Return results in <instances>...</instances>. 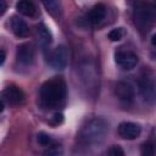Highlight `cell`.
<instances>
[{
  "label": "cell",
  "instance_id": "obj_16",
  "mask_svg": "<svg viewBox=\"0 0 156 156\" xmlns=\"http://www.w3.org/2000/svg\"><path fill=\"white\" fill-rule=\"evenodd\" d=\"M44 6L46 9V11L52 15V16H58L60 12H61V4L58 1H45L44 2Z\"/></svg>",
  "mask_w": 156,
  "mask_h": 156
},
{
  "label": "cell",
  "instance_id": "obj_5",
  "mask_svg": "<svg viewBox=\"0 0 156 156\" xmlns=\"http://www.w3.org/2000/svg\"><path fill=\"white\" fill-rule=\"evenodd\" d=\"M115 61L116 65L123 69V71H129L132 68H134L138 63V55L129 50V49H124V48H119L118 50H116L115 52Z\"/></svg>",
  "mask_w": 156,
  "mask_h": 156
},
{
  "label": "cell",
  "instance_id": "obj_6",
  "mask_svg": "<svg viewBox=\"0 0 156 156\" xmlns=\"http://www.w3.org/2000/svg\"><path fill=\"white\" fill-rule=\"evenodd\" d=\"M115 95L116 98L124 105H132L133 101H134V96H135V93H134V88L132 87L130 83L128 82H118L116 85H115Z\"/></svg>",
  "mask_w": 156,
  "mask_h": 156
},
{
  "label": "cell",
  "instance_id": "obj_14",
  "mask_svg": "<svg viewBox=\"0 0 156 156\" xmlns=\"http://www.w3.org/2000/svg\"><path fill=\"white\" fill-rule=\"evenodd\" d=\"M16 9L20 13L27 16V17H34L37 15V6L33 1H28V0H22L18 1L16 4Z\"/></svg>",
  "mask_w": 156,
  "mask_h": 156
},
{
  "label": "cell",
  "instance_id": "obj_4",
  "mask_svg": "<svg viewBox=\"0 0 156 156\" xmlns=\"http://www.w3.org/2000/svg\"><path fill=\"white\" fill-rule=\"evenodd\" d=\"M138 84H139V91H140L141 96L144 98V100L146 102L152 104L155 100V95H156V91H155L156 84H155L154 72L149 68H145L140 74Z\"/></svg>",
  "mask_w": 156,
  "mask_h": 156
},
{
  "label": "cell",
  "instance_id": "obj_19",
  "mask_svg": "<svg viewBox=\"0 0 156 156\" xmlns=\"http://www.w3.org/2000/svg\"><path fill=\"white\" fill-rule=\"evenodd\" d=\"M107 156H126V154H124V150L121 146L112 145L107 151Z\"/></svg>",
  "mask_w": 156,
  "mask_h": 156
},
{
  "label": "cell",
  "instance_id": "obj_12",
  "mask_svg": "<svg viewBox=\"0 0 156 156\" xmlns=\"http://www.w3.org/2000/svg\"><path fill=\"white\" fill-rule=\"evenodd\" d=\"M37 35H38L39 45L41 46L43 50H46L51 45L52 34H51V32L49 30V28L44 23L38 24V27H37Z\"/></svg>",
  "mask_w": 156,
  "mask_h": 156
},
{
  "label": "cell",
  "instance_id": "obj_20",
  "mask_svg": "<svg viewBox=\"0 0 156 156\" xmlns=\"http://www.w3.org/2000/svg\"><path fill=\"white\" fill-rule=\"evenodd\" d=\"M38 141H39V144H41V145H44V146H49V145L52 144L51 136H50L49 134H46V133H40V134L38 135Z\"/></svg>",
  "mask_w": 156,
  "mask_h": 156
},
{
  "label": "cell",
  "instance_id": "obj_22",
  "mask_svg": "<svg viewBox=\"0 0 156 156\" xmlns=\"http://www.w3.org/2000/svg\"><path fill=\"white\" fill-rule=\"evenodd\" d=\"M6 7H7L6 2H5L4 0H0V15H2V13L6 11Z\"/></svg>",
  "mask_w": 156,
  "mask_h": 156
},
{
  "label": "cell",
  "instance_id": "obj_9",
  "mask_svg": "<svg viewBox=\"0 0 156 156\" xmlns=\"http://www.w3.org/2000/svg\"><path fill=\"white\" fill-rule=\"evenodd\" d=\"M141 133V127L134 122H122L118 126V135L126 140H134Z\"/></svg>",
  "mask_w": 156,
  "mask_h": 156
},
{
  "label": "cell",
  "instance_id": "obj_3",
  "mask_svg": "<svg viewBox=\"0 0 156 156\" xmlns=\"http://www.w3.org/2000/svg\"><path fill=\"white\" fill-rule=\"evenodd\" d=\"M155 21V7L149 2H139L134 10V23L140 32H147Z\"/></svg>",
  "mask_w": 156,
  "mask_h": 156
},
{
  "label": "cell",
  "instance_id": "obj_13",
  "mask_svg": "<svg viewBox=\"0 0 156 156\" xmlns=\"http://www.w3.org/2000/svg\"><path fill=\"white\" fill-rule=\"evenodd\" d=\"M11 29H12L13 34L18 38H26L29 33V28H28L27 23L17 16H13L11 20Z\"/></svg>",
  "mask_w": 156,
  "mask_h": 156
},
{
  "label": "cell",
  "instance_id": "obj_18",
  "mask_svg": "<svg viewBox=\"0 0 156 156\" xmlns=\"http://www.w3.org/2000/svg\"><path fill=\"white\" fill-rule=\"evenodd\" d=\"M123 35H124L123 28H113L108 33V39L111 41H118V40H121L123 38Z\"/></svg>",
  "mask_w": 156,
  "mask_h": 156
},
{
  "label": "cell",
  "instance_id": "obj_7",
  "mask_svg": "<svg viewBox=\"0 0 156 156\" xmlns=\"http://www.w3.org/2000/svg\"><path fill=\"white\" fill-rule=\"evenodd\" d=\"M68 61V51L66 46H56L49 55V65L55 69H63Z\"/></svg>",
  "mask_w": 156,
  "mask_h": 156
},
{
  "label": "cell",
  "instance_id": "obj_1",
  "mask_svg": "<svg viewBox=\"0 0 156 156\" xmlns=\"http://www.w3.org/2000/svg\"><path fill=\"white\" fill-rule=\"evenodd\" d=\"M67 95V85L62 77H52L43 83L39 91L40 104L44 107L54 108L60 106Z\"/></svg>",
  "mask_w": 156,
  "mask_h": 156
},
{
  "label": "cell",
  "instance_id": "obj_8",
  "mask_svg": "<svg viewBox=\"0 0 156 156\" xmlns=\"http://www.w3.org/2000/svg\"><path fill=\"white\" fill-rule=\"evenodd\" d=\"M106 13H107L106 6H105L104 4H101V2H99V4H95V5L89 10V12H88L87 16H85V20H87V22H88L90 26L95 27V26H99V24L105 20Z\"/></svg>",
  "mask_w": 156,
  "mask_h": 156
},
{
  "label": "cell",
  "instance_id": "obj_23",
  "mask_svg": "<svg viewBox=\"0 0 156 156\" xmlns=\"http://www.w3.org/2000/svg\"><path fill=\"white\" fill-rule=\"evenodd\" d=\"M5 58H6V54H5V51L2 49H0V66L5 62Z\"/></svg>",
  "mask_w": 156,
  "mask_h": 156
},
{
  "label": "cell",
  "instance_id": "obj_10",
  "mask_svg": "<svg viewBox=\"0 0 156 156\" xmlns=\"http://www.w3.org/2000/svg\"><path fill=\"white\" fill-rule=\"evenodd\" d=\"M16 58L17 62L23 65V66H28L32 63L33 58H34V49L32 44H22L17 48V52H16Z\"/></svg>",
  "mask_w": 156,
  "mask_h": 156
},
{
  "label": "cell",
  "instance_id": "obj_2",
  "mask_svg": "<svg viewBox=\"0 0 156 156\" xmlns=\"http://www.w3.org/2000/svg\"><path fill=\"white\" fill-rule=\"evenodd\" d=\"M107 130H108L107 123L102 118L96 117L88 121L87 124L82 128L80 139L87 144L99 143L105 138Z\"/></svg>",
  "mask_w": 156,
  "mask_h": 156
},
{
  "label": "cell",
  "instance_id": "obj_24",
  "mask_svg": "<svg viewBox=\"0 0 156 156\" xmlns=\"http://www.w3.org/2000/svg\"><path fill=\"white\" fill-rule=\"evenodd\" d=\"M5 108V101L2 99H0V112H2Z\"/></svg>",
  "mask_w": 156,
  "mask_h": 156
},
{
  "label": "cell",
  "instance_id": "obj_17",
  "mask_svg": "<svg viewBox=\"0 0 156 156\" xmlns=\"http://www.w3.org/2000/svg\"><path fill=\"white\" fill-rule=\"evenodd\" d=\"M140 156H155V145L152 141H146L141 145Z\"/></svg>",
  "mask_w": 156,
  "mask_h": 156
},
{
  "label": "cell",
  "instance_id": "obj_11",
  "mask_svg": "<svg viewBox=\"0 0 156 156\" xmlns=\"http://www.w3.org/2000/svg\"><path fill=\"white\" fill-rule=\"evenodd\" d=\"M23 99H24L23 91L16 85H10L2 91V100L10 105H18L23 101Z\"/></svg>",
  "mask_w": 156,
  "mask_h": 156
},
{
  "label": "cell",
  "instance_id": "obj_21",
  "mask_svg": "<svg viewBox=\"0 0 156 156\" xmlns=\"http://www.w3.org/2000/svg\"><path fill=\"white\" fill-rule=\"evenodd\" d=\"M62 121H63V115L57 112V113H55V115L51 117L50 123H51L52 126H58V124H61V123H62Z\"/></svg>",
  "mask_w": 156,
  "mask_h": 156
},
{
  "label": "cell",
  "instance_id": "obj_15",
  "mask_svg": "<svg viewBox=\"0 0 156 156\" xmlns=\"http://www.w3.org/2000/svg\"><path fill=\"white\" fill-rule=\"evenodd\" d=\"M43 156H65L63 152V147L61 144H51L48 146V149L45 150Z\"/></svg>",
  "mask_w": 156,
  "mask_h": 156
}]
</instances>
